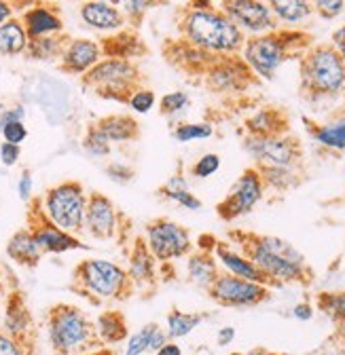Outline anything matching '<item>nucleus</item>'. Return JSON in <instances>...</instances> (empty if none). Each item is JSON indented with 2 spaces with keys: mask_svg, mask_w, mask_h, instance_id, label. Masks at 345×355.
I'll return each instance as SVG.
<instances>
[{
  "mask_svg": "<svg viewBox=\"0 0 345 355\" xmlns=\"http://www.w3.org/2000/svg\"><path fill=\"white\" fill-rule=\"evenodd\" d=\"M229 239L239 245V254H244L274 284V288H282L284 284L308 288L316 279L305 256L286 239L252 231H229Z\"/></svg>",
  "mask_w": 345,
  "mask_h": 355,
  "instance_id": "obj_1",
  "label": "nucleus"
},
{
  "mask_svg": "<svg viewBox=\"0 0 345 355\" xmlns=\"http://www.w3.org/2000/svg\"><path fill=\"white\" fill-rule=\"evenodd\" d=\"M178 36L212 55H239L246 34L212 3H189L178 9Z\"/></svg>",
  "mask_w": 345,
  "mask_h": 355,
  "instance_id": "obj_2",
  "label": "nucleus"
},
{
  "mask_svg": "<svg viewBox=\"0 0 345 355\" xmlns=\"http://www.w3.org/2000/svg\"><path fill=\"white\" fill-rule=\"evenodd\" d=\"M312 44L314 36L305 30L278 28L261 36L246 38L242 60L256 76L271 80L282 64L288 60H301Z\"/></svg>",
  "mask_w": 345,
  "mask_h": 355,
  "instance_id": "obj_3",
  "label": "nucleus"
},
{
  "mask_svg": "<svg viewBox=\"0 0 345 355\" xmlns=\"http://www.w3.org/2000/svg\"><path fill=\"white\" fill-rule=\"evenodd\" d=\"M298 92L314 104L345 96V64L330 42L312 44L298 60Z\"/></svg>",
  "mask_w": 345,
  "mask_h": 355,
  "instance_id": "obj_4",
  "label": "nucleus"
},
{
  "mask_svg": "<svg viewBox=\"0 0 345 355\" xmlns=\"http://www.w3.org/2000/svg\"><path fill=\"white\" fill-rule=\"evenodd\" d=\"M70 290L87 298L92 304L125 302L136 294L127 269L104 258L81 260L72 271Z\"/></svg>",
  "mask_w": 345,
  "mask_h": 355,
  "instance_id": "obj_5",
  "label": "nucleus"
},
{
  "mask_svg": "<svg viewBox=\"0 0 345 355\" xmlns=\"http://www.w3.org/2000/svg\"><path fill=\"white\" fill-rule=\"evenodd\" d=\"M47 330L56 355H87L104 347L96 322L76 304H53L47 313Z\"/></svg>",
  "mask_w": 345,
  "mask_h": 355,
  "instance_id": "obj_6",
  "label": "nucleus"
},
{
  "mask_svg": "<svg viewBox=\"0 0 345 355\" xmlns=\"http://www.w3.org/2000/svg\"><path fill=\"white\" fill-rule=\"evenodd\" d=\"M81 87L102 100H115L127 106L129 98L146 87V76L138 62L102 60L81 76Z\"/></svg>",
  "mask_w": 345,
  "mask_h": 355,
  "instance_id": "obj_7",
  "label": "nucleus"
},
{
  "mask_svg": "<svg viewBox=\"0 0 345 355\" xmlns=\"http://www.w3.org/2000/svg\"><path fill=\"white\" fill-rule=\"evenodd\" d=\"M42 207L53 225L76 237L85 231V209H87V193L76 180H66L47 189L42 197Z\"/></svg>",
  "mask_w": 345,
  "mask_h": 355,
  "instance_id": "obj_8",
  "label": "nucleus"
},
{
  "mask_svg": "<svg viewBox=\"0 0 345 355\" xmlns=\"http://www.w3.org/2000/svg\"><path fill=\"white\" fill-rule=\"evenodd\" d=\"M85 231L98 241H110L125 245L132 235V218L123 214L112 199L104 193H90L87 195V209H85Z\"/></svg>",
  "mask_w": 345,
  "mask_h": 355,
  "instance_id": "obj_9",
  "label": "nucleus"
},
{
  "mask_svg": "<svg viewBox=\"0 0 345 355\" xmlns=\"http://www.w3.org/2000/svg\"><path fill=\"white\" fill-rule=\"evenodd\" d=\"M144 239L159 264H167L171 260L185 258L193 252V241L189 229L169 218H155L146 222Z\"/></svg>",
  "mask_w": 345,
  "mask_h": 355,
  "instance_id": "obj_10",
  "label": "nucleus"
},
{
  "mask_svg": "<svg viewBox=\"0 0 345 355\" xmlns=\"http://www.w3.org/2000/svg\"><path fill=\"white\" fill-rule=\"evenodd\" d=\"M246 153L256 161L254 165L269 167H303V146L294 133L276 138H252L244 140Z\"/></svg>",
  "mask_w": 345,
  "mask_h": 355,
  "instance_id": "obj_11",
  "label": "nucleus"
},
{
  "mask_svg": "<svg viewBox=\"0 0 345 355\" xmlns=\"http://www.w3.org/2000/svg\"><path fill=\"white\" fill-rule=\"evenodd\" d=\"M28 231L32 233L36 245L40 248L42 254H62L68 250H87L83 245L78 237H72L64 231H60L42 207V197H32L28 201Z\"/></svg>",
  "mask_w": 345,
  "mask_h": 355,
  "instance_id": "obj_12",
  "label": "nucleus"
},
{
  "mask_svg": "<svg viewBox=\"0 0 345 355\" xmlns=\"http://www.w3.org/2000/svg\"><path fill=\"white\" fill-rule=\"evenodd\" d=\"M205 292L217 304L231 306V309L256 306V304H263L271 298V288L248 282V279H239L225 271L219 273L217 282H214Z\"/></svg>",
  "mask_w": 345,
  "mask_h": 355,
  "instance_id": "obj_13",
  "label": "nucleus"
},
{
  "mask_svg": "<svg viewBox=\"0 0 345 355\" xmlns=\"http://www.w3.org/2000/svg\"><path fill=\"white\" fill-rule=\"evenodd\" d=\"M265 184L261 180V173L256 171V167H248L242 171V175L237 178V182L233 184V189L227 193V197L217 205V214L221 220L225 222H233L246 214H250L258 201L265 195Z\"/></svg>",
  "mask_w": 345,
  "mask_h": 355,
  "instance_id": "obj_14",
  "label": "nucleus"
},
{
  "mask_svg": "<svg viewBox=\"0 0 345 355\" xmlns=\"http://www.w3.org/2000/svg\"><path fill=\"white\" fill-rule=\"evenodd\" d=\"M203 85L212 94H244L256 85V74L242 55H225L205 72Z\"/></svg>",
  "mask_w": 345,
  "mask_h": 355,
  "instance_id": "obj_15",
  "label": "nucleus"
},
{
  "mask_svg": "<svg viewBox=\"0 0 345 355\" xmlns=\"http://www.w3.org/2000/svg\"><path fill=\"white\" fill-rule=\"evenodd\" d=\"M219 7L244 34L250 32L252 36H261L280 28L278 19L269 9V3H261V0H225Z\"/></svg>",
  "mask_w": 345,
  "mask_h": 355,
  "instance_id": "obj_16",
  "label": "nucleus"
},
{
  "mask_svg": "<svg viewBox=\"0 0 345 355\" xmlns=\"http://www.w3.org/2000/svg\"><path fill=\"white\" fill-rule=\"evenodd\" d=\"M161 55L167 60L171 68L187 76H205V72L221 60V55H212L195 44L187 42L185 38H165L161 44Z\"/></svg>",
  "mask_w": 345,
  "mask_h": 355,
  "instance_id": "obj_17",
  "label": "nucleus"
},
{
  "mask_svg": "<svg viewBox=\"0 0 345 355\" xmlns=\"http://www.w3.org/2000/svg\"><path fill=\"white\" fill-rule=\"evenodd\" d=\"M129 266L127 273L134 282L136 294H142L144 298H153V294L159 290L161 273H159V262L151 254L144 235L134 237L132 245H129Z\"/></svg>",
  "mask_w": 345,
  "mask_h": 355,
  "instance_id": "obj_18",
  "label": "nucleus"
},
{
  "mask_svg": "<svg viewBox=\"0 0 345 355\" xmlns=\"http://www.w3.org/2000/svg\"><path fill=\"white\" fill-rule=\"evenodd\" d=\"M5 332L22 347L24 355H32L36 343V330L30 309L22 292H11L5 309Z\"/></svg>",
  "mask_w": 345,
  "mask_h": 355,
  "instance_id": "obj_19",
  "label": "nucleus"
},
{
  "mask_svg": "<svg viewBox=\"0 0 345 355\" xmlns=\"http://www.w3.org/2000/svg\"><path fill=\"white\" fill-rule=\"evenodd\" d=\"M60 70L70 76H83L90 72L98 62H102L100 42L92 38H72L66 51L60 58Z\"/></svg>",
  "mask_w": 345,
  "mask_h": 355,
  "instance_id": "obj_20",
  "label": "nucleus"
},
{
  "mask_svg": "<svg viewBox=\"0 0 345 355\" xmlns=\"http://www.w3.org/2000/svg\"><path fill=\"white\" fill-rule=\"evenodd\" d=\"M100 49H102V60H127V62H136L144 55H149V47L144 44L142 36L134 28H123L102 40Z\"/></svg>",
  "mask_w": 345,
  "mask_h": 355,
  "instance_id": "obj_21",
  "label": "nucleus"
},
{
  "mask_svg": "<svg viewBox=\"0 0 345 355\" xmlns=\"http://www.w3.org/2000/svg\"><path fill=\"white\" fill-rule=\"evenodd\" d=\"M22 24L28 34V40L64 32V19L60 15V7L51 3H38L32 9H28L22 15Z\"/></svg>",
  "mask_w": 345,
  "mask_h": 355,
  "instance_id": "obj_22",
  "label": "nucleus"
},
{
  "mask_svg": "<svg viewBox=\"0 0 345 355\" xmlns=\"http://www.w3.org/2000/svg\"><path fill=\"white\" fill-rule=\"evenodd\" d=\"M214 258H217V262L225 269V273L235 275L239 279H248V282H254V284L274 288V284L261 271H258L256 266L244 254H239L237 250H233L231 243L217 239V243H214Z\"/></svg>",
  "mask_w": 345,
  "mask_h": 355,
  "instance_id": "obj_23",
  "label": "nucleus"
},
{
  "mask_svg": "<svg viewBox=\"0 0 345 355\" xmlns=\"http://www.w3.org/2000/svg\"><path fill=\"white\" fill-rule=\"evenodd\" d=\"M246 131L252 138H276L290 133V116L284 108L265 106L246 119Z\"/></svg>",
  "mask_w": 345,
  "mask_h": 355,
  "instance_id": "obj_24",
  "label": "nucleus"
},
{
  "mask_svg": "<svg viewBox=\"0 0 345 355\" xmlns=\"http://www.w3.org/2000/svg\"><path fill=\"white\" fill-rule=\"evenodd\" d=\"M214 243L217 239L212 241V245H203L199 243L197 250H193L187 256V277L191 284H195L197 288L208 290L214 282H217L219 273H221V266L214 258Z\"/></svg>",
  "mask_w": 345,
  "mask_h": 355,
  "instance_id": "obj_25",
  "label": "nucleus"
},
{
  "mask_svg": "<svg viewBox=\"0 0 345 355\" xmlns=\"http://www.w3.org/2000/svg\"><path fill=\"white\" fill-rule=\"evenodd\" d=\"M81 19L85 26H90L100 32H119L127 28L125 15L117 5L102 3V0H92V3H83L81 5Z\"/></svg>",
  "mask_w": 345,
  "mask_h": 355,
  "instance_id": "obj_26",
  "label": "nucleus"
},
{
  "mask_svg": "<svg viewBox=\"0 0 345 355\" xmlns=\"http://www.w3.org/2000/svg\"><path fill=\"white\" fill-rule=\"evenodd\" d=\"M108 144L138 142L142 138V127L132 114H106L92 123Z\"/></svg>",
  "mask_w": 345,
  "mask_h": 355,
  "instance_id": "obj_27",
  "label": "nucleus"
},
{
  "mask_svg": "<svg viewBox=\"0 0 345 355\" xmlns=\"http://www.w3.org/2000/svg\"><path fill=\"white\" fill-rule=\"evenodd\" d=\"M310 136L324 148L345 153V112L330 123H314L312 119H303Z\"/></svg>",
  "mask_w": 345,
  "mask_h": 355,
  "instance_id": "obj_28",
  "label": "nucleus"
},
{
  "mask_svg": "<svg viewBox=\"0 0 345 355\" xmlns=\"http://www.w3.org/2000/svg\"><path fill=\"white\" fill-rule=\"evenodd\" d=\"M254 167L261 173L265 189H271L276 193H286L296 189L305 178L301 167H269V165H254Z\"/></svg>",
  "mask_w": 345,
  "mask_h": 355,
  "instance_id": "obj_29",
  "label": "nucleus"
},
{
  "mask_svg": "<svg viewBox=\"0 0 345 355\" xmlns=\"http://www.w3.org/2000/svg\"><path fill=\"white\" fill-rule=\"evenodd\" d=\"M96 328H98V336L102 340V345H119L129 336V326H127V318L121 313L119 309H108L104 313L98 315L96 320Z\"/></svg>",
  "mask_w": 345,
  "mask_h": 355,
  "instance_id": "obj_30",
  "label": "nucleus"
},
{
  "mask_svg": "<svg viewBox=\"0 0 345 355\" xmlns=\"http://www.w3.org/2000/svg\"><path fill=\"white\" fill-rule=\"evenodd\" d=\"M7 254L11 260H15L17 264H24V266H36L42 258V252L40 248L36 245L32 233L28 229H22L17 231L9 243H7Z\"/></svg>",
  "mask_w": 345,
  "mask_h": 355,
  "instance_id": "obj_31",
  "label": "nucleus"
},
{
  "mask_svg": "<svg viewBox=\"0 0 345 355\" xmlns=\"http://www.w3.org/2000/svg\"><path fill=\"white\" fill-rule=\"evenodd\" d=\"M72 38L62 32V34H51V36H45V38H34V40H28V49H26V55L32 58V60H60L62 53L66 51L68 42Z\"/></svg>",
  "mask_w": 345,
  "mask_h": 355,
  "instance_id": "obj_32",
  "label": "nucleus"
},
{
  "mask_svg": "<svg viewBox=\"0 0 345 355\" xmlns=\"http://www.w3.org/2000/svg\"><path fill=\"white\" fill-rule=\"evenodd\" d=\"M28 49V34L24 30L22 19L11 17L0 26V53L3 55H19Z\"/></svg>",
  "mask_w": 345,
  "mask_h": 355,
  "instance_id": "obj_33",
  "label": "nucleus"
},
{
  "mask_svg": "<svg viewBox=\"0 0 345 355\" xmlns=\"http://www.w3.org/2000/svg\"><path fill=\"white\" fill-rule=\"evenodd\" d=\"M269 9L278 24H301L314 15L312 3L305 0H271Z\"/></svg>",
  "mask_w": 345,
  "mask_h": 355,
  "instance_id": "obj_34",
  "label": "nucleus"
},
{
  "mask_svg": "<svg viewBox=\"0 0 345 355\" xmlns=\"http://www.w3.org/2000/svg\"><path fill=\"white\" fill-rule=\"evenodd\" d=\"M205 320L203 313H185V311L171 306L169 313H167V336L169 340H176V338H185L189 336L201 322Z\"/></svg>",
  "mask_w": 345,
  "mask_h": 355,
  "instance_id": "obj_35",
  "label": "nucleus"
},
{
  "mask_svg": "<svg viewBox=\"0 0 345 355\" xmlns=\"http://www.w3.org/2000/svg\"><path fill=\"white\" fill-rule=\"evenodd\" d=\"M316 304L333 320V324L345 322V292H320L316 296Z\"/></svg>",
  "mask_w": 345,
  "mask_h": 355,
  "instance_id": "obj_36",
  "label": "nucleus"
},
{
  "mask_svg": "<svg viewBox=\"0 0 345 355\" xmlns=\"http://www.w3.org/2000/svg\"><path fill=\"white\" fill-rule=\"evenodd\" d=\"M163 3H153V0H125L121 3V11L125 15V21H129V28L138 30L144 24L146 13L151 11V7H159Z\"/></svg>",
  "mask_w": 345,
  "mask_h": 355,
  "instance_id": "obj_37",
  "label": "nucleus"
},
{
  "mask_svg": "<svg viewBox=\"0 0 345 355\" xmlns=\"http://www.w3.org/2000/svg\"><path fill=\"white\" fill-rule=\"evenodd\" d=\"M212 125L208 123H180L174 127V131H171V136H174V140L178 142H193V140H205L212 136Z\"/></svg>",
  "mask_w": 345,
  "mask_h": 355,
  "instance_id": "obj_38",
  "label": "nucleus"
},
{
  "mask_svg": "<svg viewBox=\"0 0 345 355\" xmlns=\"http://www.w3.org/2000/svg\"><path fill=\"white\" fill-rule=\"evenodd\" d=\"M161 326L157 322H151L146 326H142L134 336H129V343H127V349L123 355H142L149 351L151 347V340H153V334L159 330Z\"/></svg>",
  "mask_w": 345,
  "mask_h": 355,
  "instance_id": "obj_39",
  "label": "nucleus"
},
{
  "mask_svg": "<svg viewBox=\"0 0 345 355\" xmlns=\"http://www.w3.org/2000/svg\"><path fill=\"white\" fill-rule=\"evenodd\" d=\"M189 96L185 92H171V94H165L161 100H159V112L161 116H176L180 114L187 106H189Z\"/></svg>",
  "mask_w": 345,
  "mask_h": 355,
  "instance_id": "obj_40",
  "label": "nucleus"
},
{
  "mask_svg": "<svg viewBox=\"0 0 345 355\" xmlns=\"http://www.w3.org/2000/svg\"><path fill=\"white\" fill-rule=\"evenodd\" d=\"M83 148L92 157H108L110 155V144L100 136L94 125L87 127V133H85V138H83Z\"/></svg>",
  "mask_w": 345,
  "mask_h": 355,
  "instance_id": "obj_41",
  "label": "nucleus"
},
{
  "mask_svg": "<svg viewBox=\"0 0 345 355\" xmlns=\"http://www.w3.org/2000/svg\"><path fill=\"white\" fill-rule=\"evenodd\" d=\"M221 167V157L214 155V153H208L203 157H199L193 165H191V175L193 178H199V180H203V178H210L219 171Z\"/></svg>",
  "mask_w": 345,
  "mask_h": 355,
  "instance_id": "obj_42",
  "label": "nucleus"
},
{
  "mask_svg": "<svg viewBox=\"0 0 345 355\" xmlns=\"http://www.w3.org/2000/svg\"><path fill=\"white\" fill-rule=\"evenodd\" d=\"M157 104V96H155V92L153 89H149V87H142V89H138V92L129 98V102H127V106L132 108V110H136V112H140V114H144V112H149V110H153V106Z\"/></svg>",
  "mask_w": 345,
  "mask_h": 355,
  "instance_id": "obj_43",
  "label": "nucleus"
},
{
  "mask_svg": "<svg viewBox=\"0 0 345 355\" xmlns=\"http://www.w3.org/2000/svg\"><path fill=\"white\" fill-rule=\"evenodd\" d=\"M157 195H161V197H165V199H169V201H174V203H178V205H183V207H187V209H191V211H197V209H201V201L191 193V191H174V193H169V191H157Z\"/></svg>",
  "mask_w": 345,
  "mask_h": 355,
  "instance_id": "obj_44",
  "label": "nucleus"
},
{
  "mask_svg": "<svg viewBox=\"0 0 345 355\" xmlns=\"http://www.w3.org/2000/svg\"><path fill=\"white\" fill-rule=\"evenodd\" d=\"M314 13H318L322 19H335L345 11V3L343 0H316L312 3Z\"/></svg>",
  "mask_w": 345,
  "mask_h": 355,
  "instance_id": "obj_45",
  "label": "nucleus"
},
{
  "mask_svg": "<svg viewBox=\"0 0 345 355\" xmlns=\"http://www.w3.org/2000/svg\"><path fill=\"white\" fill-rule=\"evenodd\" d=\"M104 171H106V175L110 178V180L117 182V184H127V182H132V180H134V175H136L134 167H129V165H125V163H108V165L104 167Z\"/></svg>",
  "mask_w": 345,
  "mask_h": 355,
  "instance_id": "obj_46",
  "label": "nucleus"
},
{
  "mask_svg": "<svg viewBox=\"0 0 345 355\" xmlns=\"http://www.w3.org/2000/svg\"><path fill=\"white\" fill-rule=\"evenodd\" d=\"M3 136H5V142L19 146L28 138V129H26L24 123H11V125H7L3 129Z\"/></svg>",
  "mask_w": 345,
  "mask_h": 355,
  "instance_id": "obj_47",
  "label": "nucleus"
},
{
  "mask_svg": "<svg viewBox=\"0 0 345 355\" xmlns=\"http://www.w3.org/2000/svg\"><path fill=\"white\" fill-rule=\"evenodd\" d=\"M24 116H26V110L24 106H15V108H9V110H0V133L3 129L11 123H24Z\"/></svg>",
  "mask_w": 345,
  "mask_h": 355,
  "instance_id": "obj_48",
  "label": "nucleus"
},
{
  "mask_svg": "<svg viewBox=\"0 0 345 355\" xmlns=\"http://www.w3.org/2000/svg\"><path fill=\"white\" fill-rule=\"evenodd\" d=\"M19 155H22V148L15 146V144H9V142H3L0 144V161H3L7 167L15 165L19 161Z\"/></svg>",
  "mask_w": 345,
  "mask_h": 355,
  "instance_id": "obj_49",
  "label": "nucleus"
},
{
  "mask_svg": "<svg viewBox=\"0 0 345 355\" xmlns=\"http://www.w3.org/2000/svg\"><path fill=\"white\" fill-rule=\"evenodd\" d=\"M0 355H24L22 347L5 330H0Z\"/></svg>",
  "mask_w": 345,
  "mask_h": 355,
  "instance_id": "obj_50",
  "label": "nucleus"
},
{
  "mask_svg": "<svg viewBox=\"0 0 345 355\" xmlns=\"http://www.w3.org/2000/svg\"><path fill=\"white\" fill-rule=\"evenodd\" d=\"M19 197H22V201H30L32 199V173H30V169H24V173H22V178H19Z\"/></svg>",
  "mask_w": 345,
  "mask_h": 355,
  "instance_id": "obj_51",
  "label": "nucleus"
},
{
  "mask_svg": "<svg viewBox=\"0 0 345 355\" xmlns=\"http://www.w3.org/2000/svg\"><path fill=\"white\" fill-rule=\"evenodd\" d=\"M330 44H333L335 51L341 55V60H343V64H345V26H341V28H337V30L333 32Z\"/></svg>",
  "mask_w": 345,
  "mask_h": 355,
  "instance_id": "obj_52",
  "label": "nucleus"
},
{
  "mask_svg": "<svg viewBox=\"0 0 345 355\" xmlns=\"http://www.w3.org/2000/svg\"><path fill=\"white\" fill-rule=\"evenodd\" d=\"M161 191H169V193H174V191H189V184H187L183 173H176V175H171L169 180L161 187Z\"/></svg>",
  "mask_w": 345,
  "mask_h": 355,
  "instance_id": "obj_53",
  "label": "nucleus"
},
{
  "mask_svg": "<svg viewBox=\"0 0 345 355\" xmlns=\"http://www.w3.org/2000/svg\"><path fill=\"white\" fill-rule=\"evenodd\" d=\"M292 315L298 320V322H310L314 318V306L312 302H298L294 309H292Z\"/></svg>",
  "mask_w": 345,
  "mask_h": 355,
  "instance_id": "obj_54",
  "label": "nucleus"
},
{
  "mask_svg": "<svg viewBox=\"0 0 345 355\" xmlns=\"http://www.w3.org/2000/svg\"><path fill=\"white\" fill-rule=\"evenodd\" d=\"M233 340H235V328L225 326V328H221V330H219V334H217V343H219L221 347H227V345H231Z\"/></svg>",
  "mask_w": 345,
  "mask_h": 355,
  "instance_id": "obj_55",
  "label": "nucleus"
},
{
  "mask_svg": "<svg viewBox=\"0 0 345 355\" xmlns=\"http://www.w3.org/2000/svg\"><path fill=\"white\" fill-rule=\"evenodd\" d=\"M165 343H169V336H167V332L165 330H157L155 334H153V340H151V347H149V351H153V353H157Z\"/></svg>",
  "mask_w": 345,
  "mask_h": 355,
  "instance_id": "obj_56",
  "label": "nucleus"
},
{
  "mask_svg": "<svg viewBox=\"0 0 345 355\" xmlns=\"http://www.w3.org/2000/svg\"><path fill=\"white\" fill-rule=\"evenodd\" d=\"M155 355H183V349H180L174 340H169V343H165Z\"/></svg>",
  "mask_w": 345,
  "mask_h": 355,
  "instance_id": "obj_57",
  "label": "nucleus"
},
{
  "mask_svg": "<svg viewBox=\"0 0 345 355\" xmlns=\"http://www.w3.org/2000/svg\"><path fill=\"white\" fill-rule=\"evenodd\" d=\"M13 17V5L11 3H0V26Z\"/></svg>",
  "mask_w": 345,
  "mask_h": 355,
  "instance_id": "obj_58",
  "label": "nucleus"
},
{
  "mask_svg": "<svg viewBox=\"0 0 345 355\" xmlns=\"http://www.w3.org/2000/svg\"><path fill=\"white\" fill-rule=\"evenodd\" d=\"M335 340H339L341 345H345V322H339L335 324Z\"/></svg>",
  "mask_w": 345,
  "mask_h": 355,
  "instance_id": "obj_59",
  "label": "nucleus"
},
{
  "mask_svg": "<svg viewBox=\"0 0 345 355\" xmlns=\"http://www.w3.org/2000/svg\"><path fill=\"white\" fill-rule=\"evenodd\" d=\"M87 355H117V351H115V349H110V347H102V349L92 351V353H87Z\"/></svg>",
  "mask_w": 345,
  "mask_h": 355,
  "instance_id": "obj_60",
  "label": "nucleus"
},
{
  "mask_svg": "<svg viewBox=\"0 0 345 355\" xmlns=\"http://www.w3.org/2000/svg\"><path fill=\"white\" fill-rule=\"evenodd\" d=\"M252 355H274V353H269V351H265V349H258V351H254ZM280 355V353H278Z\"/></svg>",
  "mask_w": 345,
  "mask_h": 355,
  "instance_id": "obj_61",
  "label": "nucleus"
},
{
  "mask_svg": "<svg viewBox=\"0 0 345 355\" xmlns=\"http://www.w3.org/2000/svg\"><path fill=\"white\" fill-rule=\"evenodd\" d=\"M3 286H5V282H3V266H0V292H3Z\"/></svg>",
  "mask_w": 345,
  "mask_h": 355,
  "instance_id": "obj_62",
  "label": "nucleus"
},
{
  "mask_svg": "<svg viewBox=\"0 0 345 355\" xmlns=\"http://www.w3.org/2000/svg\"><path fill=\"white\" fill-rule=\"evenodd\" d=\"M231 355H246V353H231Z\"/></svg>",
  "mask_w": 345,
  "mask_h": 355,
  "instance_id": "obj_63",
  "label": "nucleus"
}]
</instances>
